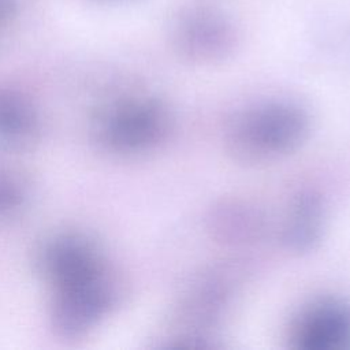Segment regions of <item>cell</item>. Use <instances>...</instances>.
Here are the masks:
<instances>
[{"mask_svg": "<svg viewBox=\"0 0 350 350\" xmlns=\"http://www.w3.org/2000/svg\"><path fill=\"white\" fill-rule=\"evenodd\" d=\"M16 200H18L16 189L12 185L0 180V208L12 206Z\"/></svg>", "mask_w": 350, "mask_h": 350, "instance_id": "ba28073f", "label": "cell"}, {"mask_svg": "<svg viewBox=\"0 0 350 350\" xmlns=\"http://www.w3.org/2000/svg\"><path fill=\"white\" fill-rule=\"evenodd\" d=\"M100 1H113V0H100Z\"/></svg>", "mask_w": 350, "mask_h": 350, "instance_id": "30bf717a", "label": "cell"}, {"mask_svg": "<svg viewBox=\"0 0 350 350\" xmlns=\"http://www.w3.org/2000/svg\"><path fill=\"white\" fill-rule=\"evenodd\" d=\"M46 260L51 272L63 287L98 278L96 258L81 241L64 239L56 242L49 249Z\"/></svg>", "mask_w": 350, "mask_h": 350, "instance_id": "5b68a950", "label": "cell"}, {"mask_svg": "<svg viewBox=\"0 0 350 350\" xmlns=\"http://www.w3.org/2000/svg\"><path fill=\"white\" fill-rule=\"evenodd\" d=\"M309 131L306 112L291 103H269L247 109L230 126L227 148L239 161L262 163L297 149Z\"/></svg>", "mask_w": 350, "mask_h": 350, "instance_id": "6da1fadb", "label": "cell"}, {"mask_svg": "<svg viewBox=\"0 0 350 350\" xmlns=\"http://www.w3.org/2000/svg\"><path fill=\"white\" fill-rule=\"evenodd\" d=\"M320 206L310 196L301 197L288 217L286 241L295 249L310 246L319 235Z\"/></svg>", "mask_w": 350, "mask_h": 350, "instance_id": "8992f818", "label": "cell"}, {"mask_svg": "<svg viewBox=\"0 0 350 350\" xmlns=\"http://www.w3.org/2000/svg\"><path fill=\"white\" fill-rule=\"evenodd\" d=\"M109 291L100 278L63 287L56 320L64 332H79L89 327L108 306Z\"/></svg>", "mask_w": 350, "mask_h": 350, "instance_id": "277c9868", "label": "cell"}, {"mask_svg": "<svg viewBox=\"0 0 350 350\" xmlns=\"http://www.w3.org/2000/svg\"><path fill=\"white\" fill-rule=\"evenodd\" d=\"M291 342L299 350H342L350 346V306L338 299L313 304L294 321Z\"/></svg>", "mask_w": 350, "mask_h": 350, "instance_id": "7a4b0ae2", "label": "cell"}, {"mask_svg": "<svg viewBox=\"0 0 350 350\" xmlns=\"http://www.w3.org/2000/svg\"><path fill=\"white\" fill-rule=\"evenodd\" d=\"M170 118L153 100L133 101L119 108L109 119L107 133L111 144L124 150L149 148L164 138Z\"/></svg>", "mask_w": 350, "mask_h": 350, "instance_id": "3957f363", "label": "cell"}, {"mask_svg": "<svg viewBox=\"0 0 350 350\" xmlns=\"http://www.w3.org/2000/svg\"><path fill=\"white\" fill-rule=\"evenodd\" d=\"M18 7L16 0H0V29L4 27L14 16Z\"/></svg>", "mask_w": 350, "mask_h": 350, "instance_id": "9c48e42d", "label": "cell"}, {"mask_svg": "<svg viewBox=\"0 0 350 350\" xmlns=\"http://www.w3.org/2000/svg\"><path fill=\"white\" fill-rule=\"evenodd\" d=\"M29 129L30 116L27 109L18 100L0 96V134L19 137Z\"/></svg>", "mask_w": 350, "mask_h": 350, "instance_id": "52a82bcc", "label": "cell"}]
</instances>
